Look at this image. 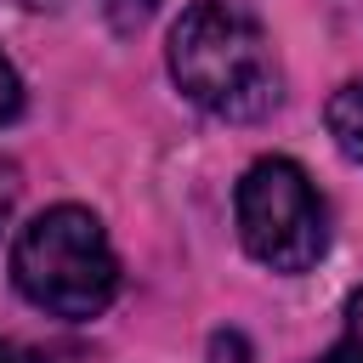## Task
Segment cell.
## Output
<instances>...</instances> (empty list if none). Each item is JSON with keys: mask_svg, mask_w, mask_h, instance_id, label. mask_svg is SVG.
I'll return each instance as SVG.
<instances>
[{"mask_svg": "<svg viewBox=\"0 0 363 363\" xmlns=\"http://www.w3.org/2000/svg\"><path fill=\"white\" fill-rule=\"evenodd\" d=\"M170 74L216 119H261L284 96L272 40L250 0H193L170 28Z\"/></svg>", "mask_w": 363, "mask_h": 363, "instance_id": "cell-1", "label": "cell"}, {"mask_svg": "<svg viewBox=\"0 0 363 363\" xmlns=\"http://www.w3.org/2000/svg\"><path fill=\"white\" fill-rule=\"evenodd\" d=\"M11 278L51 318H96L119 289V261L91 210L57 204L17 233Z\"/></svg>", "mask_w": 363, "mask_h": 363, "instance_id": "cell-2", "label": "cell"}, {"mask_svg": "<svg viewBox=\"0 0 363 363\" xmlns=\"http://www.w3.org/2000/svg\"><path fill=\"white\" fill-rule=\"evenodd\" d=\"M238 238L272 272H306L329 250V216L318 187L289 159H261L238 182Z\"/></svg>", "mask_w": 363, "mask_h": 363, "instance_id": "cell-3", "label": "cell"}, {"mask_svg": "<svg viewBox=\"0 0 363 363\" xmlns=\"http://www.w3.org/2000/svg\"><path fill=\"white\" fill-rule=\"evenodd\" d=\"M329 136H335V147L346 159L363 164V79H352V85L335 91V102H329Z\"/></svg>", "mask_w": 363, "mask_h": 363, "instance_id": "cell-4", "label": "cell"}, {"mask_svg": "<svg viewBox=\"0 0 363 363\" xmlns=\"http://www.w3.org/2000/svg\"><path fill=\"white\" fill-rule=\"evenodd\" d=\"M340 352H346L352 363H363V289H352V301H346V335H340Z\"/></svg>", "mask_w": 363, "mask_h": 363, "instance_id": "cell-5", "label": "cell"}, {"mask_svg": "<svg viewBox=\"0 0 363 363\" xmlns=\"http://www.w3.org/2000/svg\"><path fill=\"white\" fill-rule=\"evenodd\" d=\"M23 113V79H17V68L0 57V125H11Z\"/></svg>", "mask_w": 363, "mask_h": 363, "instance_id": "cell-6", "label": "cell"}, {"mask_svg": "<svg viewBox=\"0 0 363 363\" xmlns=\"http://www.w3.org/2000/svg\"><path fill=\"white\" fill-rule=\"evenodd\" d=\"M210 363H250V346H244V335H216L210 340Z\"/></svg>", "mask_w": 363, "mask_h": 363, "instance_id": "cell-7", "label": "cell"}, {"mask_svg": "<svg viewBox=\"0 0 363 363\" xmlns=\"http://www.w3.org/2000/svg\"><path fill=\"white\" fill-rule=\"evenodd\" d=\"M11 204H17V170L0 159V227L11 221Z\"/></svg>", "mask_w": 363, "mask_h": 363, "instance_id": "cell-8", "label": "cell"}, {"mask_svg": "<svg viewBox=\"0 0 363 363\" xmlns=\"http://www.w3.org/2000/svg\"><path fill=\"white\" fill-rule=\"evenodd\" d=\"M153 6H159V0H113V23H119V28H130V23H142Z\"/></svg>", "mask_w": 363, "mask_h": 363, "instance_id": "cell-9", "label": "cell"}, {"mask_svg": "<svg viewBox=\"0 0 363 363\" xmlns=\"http://www.w3.org/2000/svg\"><path fill=\"white\" fill-rule=\"evenodd\" d=\"M0 363H40V357H28V352H17L11 340H0Z\"/></svg>", "mask_w": 363, "mask_h": 363, "instance_id": "cell-10", "label": "cell"}, {"mask_svg": "<svg viewBox=\"0 0 363 363\" xmlns=\"http://www.w3.org/2000/svg\"><path fill=\"white\" fill-rule=\"evenodd\" d=\"M318 363H352V357H346V352L335 346V352H329V357H318Z\"/></svg>", "mask_w": 363, "mask_h": 363, "instance_id": "cell-11", "label": "cell"}]
</instances>
